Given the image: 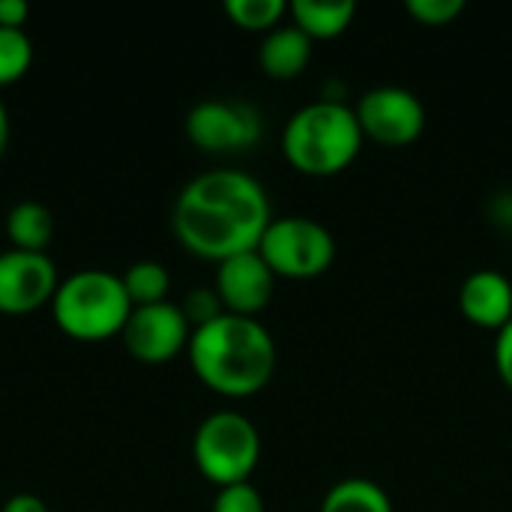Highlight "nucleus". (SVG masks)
Masks as SVG:
<instances>
[{"label":"nucleus","instance_id":"23","mask_svg":"<svg viewBox=\"0 0 512 512\" xmlns=\"http://www.w3.org/2000/svg\"><path fill=\"white\" fill-rule=\"evenodd\" d=\"M495 366H498V375H501L504 387L512 393V321L495 339Z\"/></svg>","mask_w":512,"mask_h":512},{"label":"nucleus","instance_id":"3","mask_svg":"<svg viewBox=\"0 0 512 512\" xmlns=\"http://www.w3.org/2000/svg\"><path fill=\"white\" fill-rule=\"evenodd\" d=\"M363 141L354 108L327 99L303 105L282 129V153L291 168L306 177H333L345 171L357 159Z\"/></svg>","mask_w":512,"mask_h":512},{"label":"nucleus","instance_id":"26","mask_svg":"<svg viewBox=\"0 0 512 512\" xmlns=\"http://www.w3.org/2000/svg\"><path fill=\"white\" fill-rule=\"evenodd\" d=\"M6 144H9V114L6 105L0 102V156L6 153Z\"/></svg>","mask_w":512,"mask_h":512},{"label":"nucleus","instance_id":"25","mask_svg":"<svg viewBox=\"0 0 512 512\" xmlns=\"http://www.w3.org/2000/svg\"><path fill=\"white\" fill-rule=\"evenodd\" d=\"M0 512H48V504L39 498V495H30V492H21V495H12L3 510Z\"/></svg>","mask_w":512,"mask_h":512},{"label":"nucleus","instance_id":"19","mask_svg":"<svg viewBox=\"0 0 512 512\" xmlns=\"http://www.w3.org/2000/svg\"><path fill=\"white\" fill-rule=\"evenodd\" d=\"M33 63V42L24 30L0 27V87L21 81Z\"/></svg>","mask_w":512,"mask_h":512},{"label":"nucleus","instance_id":"14","mask_svg":"<svg viewBox=\"0 0 512 512\" xmlns=\"http://www.w3.org/2000/svg\"><path fill=\"white\" fill-rule=\"evenodd\" d=\"M6 237L9 249L21 252H48L54 237V216L39 201H18L6 213Z\"/></svg>","mask_w":512,"mask_h":512},{"label":"nucleus","instance_id":"18","mask_svg":"<svg viewBox=\"0 0 512 512\" xmlns=\"http://www.w3.org/2000/svg\"><path fill=\"white\" fill-rule=\"evenodd\" d=\"M225 15L240 30L270 33L288 15V3L285 0H225Z\"/></svg>","mask_w":512,"mask_h":512},{"label":"nucleus","instance_id":"17","mask_svg":"<svg viewBox=\"0 0 512 512\" xmlns=\"http://www.w3.org/2000/svg\"><path fill=\"white\" fill-rule=\"evenodd\" d=\"M120 279H123V288L132 300V309L135 306H156V303L168 300L171 273L159 261H135L120 273Z\"/></svg>","mask_w":512,"mask_h":512},{"label":"nucleus","instance_id":"21","mask_svg":"<svg viewBox=\"0 0 512 512\" xmlns=\"http://www.w3.org/2000/svg\"><path fill=\"white\" fill-rule=\"evenodd\" d=\"M405 9L411 18H417L426 27H444L465 12V3L462 0H408Z\"/></svg>","mask_w":512,"mask_h":512},{"label":"nucleus","instance_id":"5","mask_svg":"<svg viewBox=\"0 0 512 512\" xmlns=\"http://www.w3.org/2000/svg\"><path fill=\"white\" fill-rule=\"evenodd\" d=\"M192 459L201 477L216 489L249 483L261 459V435L249 417L237 411H216L195 429Z\"/></svg>","mask_w":512,"mask_h":512},{"label":"nucleus","instance_id":"20","mask_svg":"<svg viewBox=\"0 0 512 512\" xmlns=\"http://www.w3.org/2000/svg\"><path fill=\"white\" fill-rule=\"evenodd\" d=\"M180 309H183V315H186V321H189L192 330L207 327V324H213L216 318L225 315V306H222V297L216 294V288H204V285L201 288H192L183 297Z\"/></svg>","mask_w":512,"mask_h":512},{"label":"nucleus","instance_id":"9","mask_svg":"<svg viewBox=\"0 0 512 512\" xmlns=\"http://www.w3.org/2000/svg\"><path fill=\"white\" fill-rule=\"evenodd\" d=\"M354 114L363 138L381 147H408L423 135L426 126L423 102L405 87H375L363 93Z\"/></svg>","mask_w":512,"mask_h":512},{"label":"nucleus","instance_id":"1","mask_svg":"<svg viewBox=\"0 0 512 512\" xmlns=\"http://www.w3.org/2000/svg\"><path fill=\"white\" fill-rule=\"evenodd\" d=\"M270 222L264 186L234 168H216L189 180L171 213L177 243L216 264L240 252H255Z\"/></svg>","mask_w":512,"mask_h":512},{"label":"nucleus","instance_id":"12","mask_svg":"<svg viewBox=\"0 0 512 512\" xmlns=\"http://www.w3.org/2000/svg\"><path fill=\"white\" fill-rule=\"evenodd\" d=\"M462 315L486 330H504L512 321V282L498 270H477L459 288Z\"/></svg>","mask_w":512,"mask_h":512},{"label":"nucleus","instance_id":"7","mask_svg":"<svg viewBox=\"0 0 512 512\" xmlns=\"http://www.w3.org/2000/svg\"><path fill=\"white\" fill-rule=\"evenodd\" d=\"M186 135L201 153H243L252 150L261 138V114L249 102L207 99L186 114Z\"/></svg>","mask_w":512,"mask_h":512},{"label":"nucleus","instance_id":"10","mask_svg":"<svg viewBox=\"0 0 512 512\" xmlns=\"http://www.w3.org/2000/svg\"><path fill=\"white\" fill-rule=\"evenodd\" d=\"M60 276L48 252H0V315L21 318L51 306Z\"/></svg>","mask_w":512,"mask_h":512},{"label":"nucleus","instance_id":"8","mask_svg":"<svg viewBox=\"0 0 512 512\" xmlns=\"http://www.w3.org/2000/svg\"><path fill=\"white\" fill-rule=\"evenodd\" d=\"M189 339H192V327L180 303L171 300L156 306H135L120 333V342L129 351V357L144 366L171 363L177 354L189 348Z\"/></svg>","mask_w":512,"mask_h":512},{"label":"nucleus","instance_id":"16","mask_svg":"<svg viewBox=\"0 0 512 512\" xmlns=\"http://www.w3.org/2000/svg\"><path fill=\"white\" fill-rule=\"evenodd\" d=\"M321 512H393L387 492L363 477H348L336 483L321 501Z\"/></svg>","mask_w":512,"mask_h":512},{"label":"nucleus","instance_id":"2","mask_svg":"<svg viewBox=\"0 0 512 512\" xmlns=\"http://www.w3.org/2000/svg\"><path fill=\"white\" fill-rule=\"evenodd\" d=\"M189 366L198 381L228 399L261 393L276 372V342L258 318L222 315L192 330Z\"/></svg>","mask_w":512,"mask_h":512},{"label":"nucleus","instance_id":"24","mask_svg":"<svg viewBox=\"0 0 512 512\" xmlns=\"http://www.w3.org/2000/svg\"><path fill=\"white\" fill-rule=\"evenodd\" d=\"M27 18H30V6L24 0H0V27L24 30Z\"/></svg>","mask_w":512,"mask_h":512},{"label":"nucleus","instance_id":"22","mask_svg":"<svg viewBox=\"0 0 512 512\" xmlns=\"http://www.w3.org/2000/svg\"><path fill=\"white\" fill-rule=\"evenodd\" d=\"M213 512H264V498L252 483H234L216 492Z\"/></svg>","mask_w":512,"mask_h":512},{"label":"nucleus","instance_id":"13","mask_svg":"<svg viewBox=\"0 0 512 512\" xmlns=\"http://www.w3.org/2000/svg\"><path fill=\"white\" fill-rule=\"evenodd\" d=\"M309 60H312V39L294 24L270 30L258 51V63L264 75L276 81H291L303 75Z\"/></svg>","mask_w":512,"mask_h":512},{"label":"nucleus","instance_id":"15","mask_svg":"<svg viewBox=\"0 0 512 512\" xmlns=\"http://www.w3.org/2000/svg\"><path fill=\"white\" fill-rule=\"evenodd\" d=\"M288 12L294 18V27H300L309 39H336L351 27L357 6L351 0H294Z\"/></svg>","mask_w":512,"mask_h":512},{"label":"nucleus","instance_id":"4","mask_svg":"<svg viewBox=\"0 0 512 512\" xmlns=\"http://www.w3.org/2000/svg\"><path fill=\"white\" fill-rule=\"evenodd\" d=\"M54 324L75 342H108L123 333L132 300L111 270H78L60 279L51 300Z\"/></svg>","mask_w":512,"mask_h":512},{"label":"nucleus","instance_id":"11","mask_svg":"<svg viewBox=\"0 0 512 512\" xmlns=\"http://www.w3.org/2000/svg\"><path fill=\"white\" fill-rule=\"evenodd\" d=\"M213 288L222 297V306H225L228 315L255 318L273 300L276 276L255 249V252H240V255L225 258L222 264H216Z\"/></svg>","mask_w":512,"mask_h":512},{"label":"nucleus","instance_id":"6","mask_svg":"<svg viewBox=\"0 0 512 512\" xmlns=\"http://www.w3.org/2000/svg\"><path fill=\"white\" fill-rule=\"evenodd\" d=\"M258 255L285 279H315L330 270L336 258L333 234L309 216H282L273 219L258 243Z\"/></svg>","mask_w":512,"mask_h":512}]
</instances>
